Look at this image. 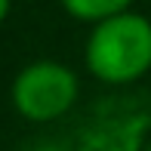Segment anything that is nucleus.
<instances>
[{
  "instance_id": "obj_3",
  "label": "nucleus",
  "mask_w": 151,
  "mask_h": 151,
  "mask_svg": "<svg viewBox=\"0 0 151 151\" xmlns=\"http://www.w3.org/2000/svg\"><path fill=\"white\" fill-rule=\"evenodd\" d=\"M65 6L68 16H74L77 22H90V25H99L105 19H114L120 12H129L133 0H59Z\"/></svg>"
},
{
  "instance_id": "obj_4",
  "label": "nucleus",
  "mask_w": 151,
  "mask_h": 151,
  "mask_svg": "<svg viewBox=\"0 0 151 151\" xmlns=\"http://www.w3.org/2000/svg\"><path fill=\"white\" fill-rule=\"evenodd\" d=\"M9 6H12V0H0V25H3V19L9 16Z\"/></svg>"
},
{
  "instance_id": "obj_1",
  "label": "nucleus",
  "mask_w": 151,
  "mask_h": 151,
  "mask_svg": "<svg viewBox=\"0 0 151 151\" xmlns=\"http://www.w3.org/2000/svg\"><path fill=\"white\" fill-rule=\"evenodd\" d=\"M83 62L93 77L108 86L142 80L151 71V19L129 9L93 25Z\"/></svg>"
},
{
  "instance_id": "obj_2",
  "label": "nucleus",
  "mask_w": 151,
  "mask_h": 151,
  "mask_svg": "<svg viewBox=\"0 0 151 151\" xmlns=\"http://www.w3.org/2000/svg\"><path fill=\"white\" fill-rule=\"evenodd\" d=\"M12 108L31 123H52L65 117L80 96V80L56 59H37L12 80Z\"/></svg>"
},
{
  "instance_id": "obj_5",
  "label": "nucleus",
  "mask_w": 151,
  "mask_h": 151,
  "mask_svg": "<svg viewBox=\"0 0 151 151\" xmlns=\"http://www.w3.org/2000/svg\"><path fill=\"white\" fill-rule=\"evenodd\" d=\"M34 151H65V148H62V145H37Z\"/></svg>"
},
{
  "instance_id": "obj_6",
  "label": "nucleus",
  "mask_w": 151,
  "mask_h": 151,
  "mask_svg": "<svg viewBox=\"0 0 151 151\" xmlns=\"http://www.w3.org/2000/svg\"><path fill=\"white\" fill-rule=\"evenodd\" d=\"M142 151H151V139H148V142H145V145H142Z\"/></svg>"
}]
</instances>
